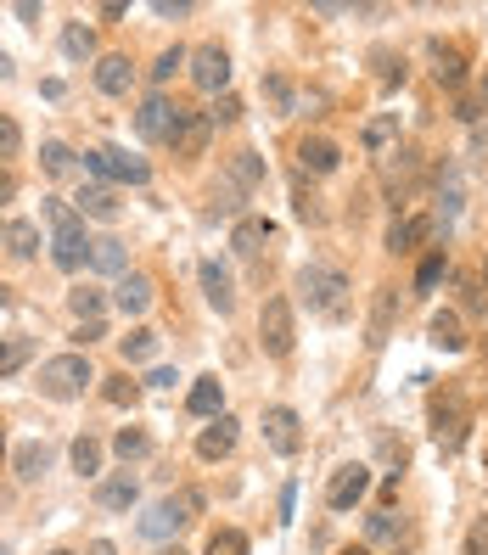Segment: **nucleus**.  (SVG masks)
<instances>
[{
    "label": "nucleus",
    "mask_w": 488,
    "mask_h": 555,
    "mask_svg": "<svg viewBox=\"0 0 488 555\" xmlns=\"http://www.w3.org/2000/svg\"><path fill=\"white\" fill-rule=\"evenodd\" d=\"M45 219H51V258L62 270L90 264V236H85V214L62 197H45Z\"/></svg>",
    "instance_id": "nucleus-1"
},
{
    "label": "nucleus",
    "mask_w": 488,
    "mask_h": 555,
    "mask_svg": "<svg viewBox=\"0 0 488 555\" xmlns=\"http://www.w3.org/2000/svg\"><path fill=\"white\" fill-rule=\"evenodd\" d=\"M90 382H96V370H90L85 354H57V359H45L40 365V393L45 399H57V404L79 399Z\"/></svg>",
    "instance_id": "nucleus-2"
},
{
    "label": "nucleus",
    "mask_w": 488,
    "mask_h": 555,
    "mask_svg": "<svg viewBox=\"0 0 488 555\" xmlns=\"http://www.w3.org/2000/svg\"><path fill=\"white\" fill-rule=\"evenodd\" d=\"M197 511H202V494H197V488H180V494L158 499V505L141 516V539H152V544L174 539V533H180V527H186Z\"/></svg>",
    "instance_id": "nucleus-3"
},
{
    "label": "nucleus",
    "mask_w": 488,
    "mask_h": 555,
    "mask_svg": "<svg viewBox=\"0 0 488 555\" xmlns=\"http://www.w3.org/2000/svg\"><path fill=\"white\" fill-rule=\"evenodd\" d=\"M298 292H303V303H309V309L343 314V303H348V275L337 270V264H303V270H298Z\"/></svg>",
    "instance_id": "nucleus-4"
},
{
    "label": "nucleus",
    "mask_w": 488,
    "mask_h": 555,
    "mask_svg": "<svg viewBox=\"0 0 488 555\" xmlns=\"http://www.w3.org/2000/svg\"><path fill=\"white\" fill-rule=\"evenodd\" d=\"M259 342H264V354L270 359H287L292 354V342H298V331H292V303L287 298H270L259 314Z\"/></svg>",
    "instance_id": "nucleus-5"
},
{
    "label": "nucleus",
    "mask_w": 488,
    "mask_h": 555,
    "mask_svg": "<svg viewBox=\"0 0 488 555\" xmlns=\"http://www.w3.org/2000/svg\"><path fill=\"white\" fill-rule=\"evenodd\" d=\"M85 174H96L101 185L107 180H130V185H146V163L141 157H130V152H113V146H96V152H85Z\"/></svg>",
    "instance_id": "nucleus-6"
},
{
    "label": "nucleus",
    "mask_w": 488,
    "mask_h": 555,
    "mask_svg": "<svg viewBox=\"0 0 488 555\" xmlns=\"http://www.w3.org/2000/svg\"><path fill=\"white\" fill-rule=\"evenodd\" d=\"M180 118H186V113H180L169 96H146L141 113H135V135H141V141H174Z\"/></svg>",
    "instance_id": "nucleus-7"
},
{
    "label": "nucleus",
    "mask_w": 488,
    "mask_h": 555,
    "mask_svg": "<svg viewBox=\"0 0 488 555\" xmlns=\"http://www.w3.org/2000/svg\"><path fill=\"white\" fill-rule=\"evenodd\" d=\"M264 443H270L275 455H298V449H303V421H298V410H287V404L264 410Z\"/></svg>",
    "instance_id": "nucleus-8"
},
{
    "label": "nucleus",
    "mask_w": 488,
    "mask_h": 555,
    "mask_svg": "<svg viewBox=\"0 0 488 555\" xmlns=\"http://www.w3.org/2000/svg\"><path fill=\"white\" fill-rule=\"evenodd\" d=\"M191 85L208 90V96H219V90L230 85V57L219 45H197V51H191Z\"/></svg>",
    "instance_id": "nucleus-9"
},
{
    "label": "nucleus",
    "mask_w": 488,
    "mask_h": 555,
    "mask_svg": "<svg viewBox=\"0 0 488 555\" xmlns=\"http://www.w3.org/2000/svg\"><path fill=\"white\" fill-rule=\"evenodd\" d=\"M365 488H371V471L365 466H337L326 483V505L331 511H354L359 499H365Z\"/></svg>",
    "instance_id": "nucleus-10"
},
{
    "label": "nucleus",
    "mask_w": 488,
    "mask_h": 555,
    "mask_svg": "<svg viewBox=\"0 0 488 555\" xmlns=\"http://www.w3.org/2000/svg\"><path fill=\"white\" fill-rule=\"evenodd\" d=\"M236 438H242V427H236L230 415H214V421L202 427V438H197V455L202 460H225L230 449H236Z\"/></svg>",
    "instance_id": "nucleus-11"
},
{
    "label": "nucleus",
    "mask_w": 488,
    "mask_h": 555,
    "mask_svg": "<svg viewBox=\"0 0 488 555\" xmlns=\"http://www.w3.org/2000/svg\"><path fill=\"white\" fill-rule=\"evenodd\" d=\"M298 163H303V174H337L343 152H337V141H326V135H309V141H298Z\"/></svg>",
    "instance_id": "nucleus-12"
},
{
    "label": "nucleus",
    "mask_w": 488,
    "mask_h": 555,
    "mask_svg": "<svg viewBox=\"0 0 488 555\" xmlns=\"http://www.w3.org/2000/svg\"><path fill=\"white\" fill-rule=\"evenodd\" d=\"M135 85V62L130 57H101L96 62V90L101 96H130Z\"/></svg>",
    "instance_id": "nucleus-13"
},
{
    "label": "nucleus",
    "mask_w": 488,
    "mask_h": 555,
    "mask_svg": "<svg viewBox=\"0 0 488 555\" xmlns=\"http://www.w3.org/2000/svg\"><path fill=\"white\" fill-rule=\"evenodd\" d=\"M113 303L124 314H146L152 309V275H118V286H113Z\"/></svg>",
    "instance_id": "nucleus-14"
},
{
    "label": "nucleus",
    "mask_w": 488,
    "mask_h": 555,
    "mask_svg": "<svg viewBox=\"0 0 488 555\" xmlns=\"http://www.w3.org/2000/svg\"><path fill=\"white\" fill-rule=\"evenodd\" d=\"M135 499H141V483H135L130 471H118V477H107V483L96 488L101 511H135Z\"/></svg>",
    "instance_id": "nucleus-15"
},
{
    "label": "nucleus",
    "mask_w": 488,
    "mask_h": 555,
    "mask_svg": "<svg viewBox=\"0 0 488 555\" xmlns=\"http://www.w3.org/2000/svg\"><path fill=\"white\" fill-rule=\"evenodd\" d=\"M90 270H101V275H130V247L118 242V236H96V242H90Z\"/></svg>",
    "instance_id": "nucleus-16"
},
{
    "label": "nucleus",
    "mask_w": 488,
    "mask_h": 555,
    "mask_svg": "<svg viewBox=\"0 0 488 555\" xmlns=\"http://www.w3.org/2000/svg\"><path fill=\"white\" fill-rule=\"evenodd\" d=\"M432 432H438L444 449H460V438H466V410H460V399H449V404L432 410Z\"/></svg>",
    "instance_id": "nucleus-17"
},
{
    "label": "nucleus",
    "mask_w": 488,
    "mask_h": 555,
    "mask_svg": "<svg viewBox=\"0 0 488 555\" xmlns=\"http://www.w3.org/2000/svg\"><path fill=\"white\" fill-rule=\"evenodd\" d=\"M79 214L85 219H118V191L113 185H101V180H90L85 191H79Z\"/></svg>",
    "instance_id": "nucleus-18"
},
{
    "label": "nucleus",
    "mask_w": 488,
    "mask_h": 555,
    "mask_svg": "<svg viewBox=\"0 0 488 555\" xmlns=\"http://www.w3.org/2000/svg\"><path fill=\"white\" fill-rule=\"evenodd\" d=\"M208 129H214V124H208V113H186V118H180V129H174V152L197 157L202 146H208Z\"/></svg>",
    "instance_id": "nucleus-19"
},
{
    "label": "nucleus",
    "mask_w": 488,
    "mask_h": 555,
    "mask_svg": "<svg viewBox=\"0 0 488 555\" xmlns=\"http://www.w3.org/2000/svg\"><path fill=\"white\" fill-rule=\"evenodd\" d=\"M270 236H275L270 219H236V230H230V247H236L242 258H253L264 242H270Z\"/></svg>",
    "instance_id": "nucleus-20"
},
{
    "label": "nucleus",
    "mask_w": 488,
    "mask_h": 555,
    "mask_svg": "<svg viewBox=\"0 0 488 555\" xmlns=\"http://www.w3.org/2000/svg\"><path fill=\"white\" fill-rule=\"evenodd\" d=\"M427 51H432V73H438V85L455 90L460 79H466V62H460V51H455V45H444V40H432Z\"/></svg>",
    "instance_id": "nucleus-21"
},
{
    "label": "nucleus",
    "mask_w": 488,
    "mask_h": 555,
    "mask_svg": "<svg viewBox=\"0 0 488 555\" xmlns=\"http://www.w3.org/2000/svg\"><path fill=\"white\" fill-rule=\"evenodd\" d=\"M202 292H208V303H214L219 314H230V309H236V286H230V275L219 270L214 258L202 264Z\"/></svg>",
    "instance_id": "nucleus-22"
},
{
    "label": "nucleus",
    "mask_w": 488,
    "mask_h": 555,
    "mask_svg": "<svg viewBox=\"0 0 488 555\" xmlns=\"http://www.w3.org/2000/svg\"><path fill=\"white\" fill-rule=\"evenodd\" d=\"M0 242H6V253H12V258H23V264H29V258L40 253V230H34L29 219H12V225L0 230Z\"/></svg>",
    "instance_id": "nucleus-23"
},
{
    "label": "nucleus",
    "mask_w": 488,
    "mask_h": 555,
    "mask_svg": "<svg viewBox=\"0 0 488 555\" xmlns=\"http://www.w3.org/2000/svg\"><path fill=\"white\" fill-rule=\"evenodd\" d=\"M191 415H208V421L225 415V382H219V376H202V382L191 387Z\"/></svg>",
    "instance_id": "nucleus-24"
},
{
    "label": "nucleus",
    "mask_w": 488,
    "mask_h": 555,
    "mask_svg": "<svg viewBox=\"0 0 488 555\" xmlns=\"http://www.w3.org/2000/svg\"><path fill=\"white\" fill-rule=\"evenodd\" d=\"M432 230H438L432 219H399V225L388 230V253H410V247H416L421 236H432Z\"/></svg>",
    "instance_id": "nucleus-25"
},
{
    "label": "nucleus",
    "mask_w": 488,
    "mask_h": 555,
    "mask_svg": "<svg viewBox=\"0 0 488 555\" xmlns=\"http://www.w3.org/2000/svg\"><path fill=\"white\" fill-rule=\"evenodd\" d=\"M432 342H438V348H444V354H460V348H466V337H460V314H432Z\"/></svg>",
    "instance_id": "nucleus-26"
},
{
    "label": "nucleus",
    "mask_w": 488,
    "mask_h": 555,
    "mask_svg": "<svg viewBox=\"0 0 488 555\" xmlns=\"http://www.w3.org/2000/svg\"><path fill=\"white\" fill-rule=\"evenodd\" d=\"M45 466H51V449H45V443H23V449H17V477H23V483H40Z\"/></svg>",
    "instance_id": "nucleus-27"
},
{
    "label": "nucleus",
    "mask_w": 488,
    "mask_h": 555,
    "mask_svg": "<svg viewBox=\"0 0 488 555\" xmlns=\"http://www.w3.org/2000/svg\"><path fill=\"white\" fill-rule=\"evenodd\" d=\"M118 348H124V359H130V365H146V359L158 354V331L135 326L130 337H118Z\"/></svg>",
    "instance_id": "nucleus-28"
},
{
    "label": "nucleus",
    "mask_w": 488,
    "mask_h": 555,
    "mask_svg": "<svg viewBox=\"0 0 488 555\" xmlns=\"http://www.w3.org/2000/svg\"><path fill=\"white\" fill-rule=\"evenodd\" d=\"M393 141H399V113H376L371 124H365V146L382 152V146H393Z\"/></svg>",
    "instance_id": "nucleus-29"
},
{
    "label": "nucleus",
    "mask_w": 488,
    "mask_h": 555,
    "mask_svg": "<svg viewBox=\"0 0 488 555\" xmlns=\"http://www.w3.org/2000/svg\"><path fill=\"white\" fill-rule=\"evenodd\" d=\"M113 455H118V460H146V455H152V438H146L141 427H124V432L113 438Z\"/></svg>",
    "instance_id": "nucleus-30"
},
{
    "label": "nucleus",
    "mask_w": 488,
    "mask_h": 555,
    "mask_svg": "<svg viewBox=\"0 0 488 555\" xmlns=\"http://www.w3.org/2000/svg\"><path fill=\"white\" fill-rule=\"evenodd\" d=\"M62 51H68L73 62H85V57H96V34L85 29V23H68L62 29Z\"/></svg>",
    "instance_id": "nucleus-31"
},
{
    "label": "nucleus",
    "mask_w": 488,
    "mask_h": 555,
    "mask_svg": "<svg viewBox=\"0 0 488 555\" xmlns=\"http://www.w3.org/2000/svg\"><path fill=\"white\" fill-rule=\"evenodd\" d=\"M388 320H393V286H382V292H376V314H371V348H382V342H388Z\"/></svg>",
    "instance_id": "nucleus-32"
},
{
    "label": "nucleus",
    "mask_w": 488,
    "mask_h": 555,
    "mask_svg": "<svg viewBox=\"0 0 488 555\" xmlns=\"http://www.w3.org/2000/svg\"><path fill=\"white\" fill-rule=\"evenodd\" d=\"M68 455H73V471H79V477H96L101 471V443L96 438H73Z\"/></svg>",
    "instance_id": "nucleus-33"
},
{
    "label": "nucleus",
    "mask_w": 488,
    "mask_h": 555,
    "mask_svg": "<svg viewBox=\"0 0 488 555\" xmlns=\"http://www.w3.org/2000/svg\"><path fill=\"white\" fill-rule=\"evenodd\" d=\"M29 354H34V342H29V337H6V342H0V376L23 370V365H29Z\"/></svg>",
    "instance_id": "nucleus-34"
},
{
    "label": "nucleus",
    "mask_w": 488,
    "mask_h": 555,
    "mask_svg": "<svg viewBox=\"0 0 488 555\" xmlns=\"http://www.w3.org/2000/svg\"><path fill=\"white\" fill-rule=\"evenodd\" d=\"M230 180H236V185H259L264 180V157L259 152H236V157H230Z\"/></svg>",
    "instance_id": "nucleus-35"
},
{
    "label": "nucleus",
    "mask_w": 488,
    "mask_h": 555,
    "mask_svg": "<svg viewBox=\"0 0 488 555\" xmlns=\"http://www.w3.org/2000/svg\"><path fill=\"white\" fill-rule=\"evenodd\" d=\"M365 533H371L376 544H393V539H399V533H404V522L388 511V505H382V511H376V516H365Z\"/></svg>",
    "instance_id": "nucleus-36"
},
{
    "label": "nucleus",
    "mask_w": 488,
    "mask_h": 555,
    "mask_svg": "<svg viewBox=\"0 0 488 555\" xmlns=\"http://www.w3.org/2000/svg\"><path fill=\"white\" fill-rule=\"evenodd\" d=\"M202 555H247V533H236V527H219Z\"/></svg>",
    "instance_id": "nucleus-37"
},
{
    "label": "nucleus",
    "mask_w": 488,
    "mask_h": 555,
    "mask_svg": "<svg viewBox=\"0 0 488 555\" xmlns=\"http://www.w3.org/2000/svg\"><path fill=\"white\" fill-rule=\"evenodd\" d=\"M68 309L79 314V320H101V292H90V286H73V292H68Z\"/></svg>",
    "instance_id": "nucleus-38"
},
{
    "label": "nucleus",
    "mask_w": 488,
    "mask_h": 555,
    "mask_svg": "<svg viewBox=\"0 0 488 555\" xmlns=\"http://www.w3.org/2000/svg\"><path fill=\"white\" fill-rule=\"evenodd\" d=\"M186 51H180V45H169V51H163V57L158 62H152V79H158V85H169V79H174V73H180V68H186Z\"/></svg>",
    "instance_id": "nucleus-39"
},
{
    "label": "nucleus",
    "mask_w": 488,
    "mask_h": 555,
    "mask_svg": "<svg viewBox=\"0 0 488 555\" xmlns=\"http://www.w3.org/2000/svg\"><path fill=\"white\" fill-rule=\"evenodd\" d=\"M40 163H45V174H68L73 169V152L62 141H45L40 146Z\"/></svg>",
    "instance_id": "nucleus-40"
},
{
    "label": "nucleus",
    "mask_w": 488,
    "mask_h": 555,
    "mask_svg": "<svg viewBox=\"0 0 488 555\" xmlns=\"http://www.w3.org/2000/svg\"><path fill=\"white\" fill-rule=\"evenodd\" d=\"M444 275H449V258H444V253H432L427 264L416 270V292H432V286L444 281Z\"/></svg>",
    "instance_id": "nucleus-41"
},
{
    "label": "nucleus",
    "mask_w": 488,
    "mask_h": 555,
    "mask_svg": "<svg viewBox=\"0 0 488 555\" xmlns=\"http://www.w3.org/2000/svg\"><path fill=\"white\" fill-rule=\"evenodd\" d=\"M23 152V129H17V118L0 113V157H17Z\"/></svg>",
    "instance_id": "nucleus-42"
},
{
    "label": "nucleus",
    "mask_w": 488,
    "mask_h": 555,
    "mask_svg": "<svg viewBox=\"0 0 488 555\" xmlns=\"http://www.w3.org/2000/svg\"><path fill=\"white\" fill-rule=\"evenodd\" d=\"M141 399V387L130 382V376H113V382H107V404H118V410H124V404H135Z\"/></svg>",
    "instance_id": "nucleus-43"
},
{
    "label": "nucleus",
    "mask_w": 488,
    "mask_h": 555,
    "mask_svg": "<svg viewBox=\"0 0 488 555\" xmlns=\"http://www.w3.org/2000/svg\"><path fill=\"white\" fill-rule=\"evenodd\" d=\"M236 118H242V101H236V96H219V107L208 113V124H236Z\"/></svg>",
    "instance_id": "nucleus-44"
},
{
    "label": "nucleus",
    "mask_w": 488,
    "mask_h": 555,
    "mask_svg": "<svg viewBox=\"0 0 488 555\" xmlns=\"http://www.w3.org/2000/svg\"><path fill=\"white\" fill-rule=\"evenodd\" d=\"M466 555H488V516L472 522V533H466Z\"/></svg>",
    "instance_id": "nucleus-45"
},
{
    "label": "nucleus",
    "mask_w": 488,
    "mask_h": 555,
    "mask_svg": "<svg viewBox=\"0 0 488 555\" xmlns=\"http://www.w3.org/2000/svg\"><path fill=\"white\" fill-rule=\"evenodd\" d=\"M214 208H219V214H242V197H236V185H214Z\"/></svg>",
    "instance_id": "nucleus-46"
},
{
    "label": "nucleus",
    "mask_w": 488,
    "mask_h": 555,
    "mask_svg": "<svg viewBox=\"0 0 488 555\" xmlns=\"http://www.w3.org/2000/svg\"><path fill=\"white\" fill-rule=\"evenodd\" d=\"M264 90H270V101L281 107V113H292V90H287V79H264Z\"/></svg>",
    "instance_id": "nucleus-47"
},
{
    "label": "nucleus",
    "mask_w": 488,
    "mask_h": 555,
    "mask_svg": "<svg viewBox=\"0 0 488 555\" xmlns=\"http://www.w3.org/2000/svg\"><path fill=\"white\" fill-rule=\"evenodd\" d=\"M152 12H158V17H186L191 0H152Z\"/></svg>",
    "instance_id": "nucleus-48"
},
{
    "label": "nucleus",
    "mask_w": 488,
    "mask_h": 555,
    "mask_svg": "<svg viewBox=\"0 0 488 555\" xmlns=\"http://www.w3.org/2000/svg\"><path fill=\"white\" fill-rule=\"evenodd\" d=\"M96 337H107V326L101 320H79V342H96Z\"/></svg>",
    "instance_id": "nucleus-49"
},
{
    "label": "nucleus",
    "mask_w": 488,
    "mask_h": 555,
    "mask_svg": "<svg viewBox=\"0 0 488 555\" xmlns=\"http://www.w3.org/2000/svg\"><path fill=\"white\" fill-rule=\"evenodd\" d=\"M174 382H180L174 370H152V376H146V387H174Z\"/></svg>",
    "instance_id": "nucleus-50"
},
{
    "label": "nucleus",
    "mask_w": 488,
    "mask_h": 555,
    "mask_svg": "<svg viewBox=\"0 0 488 555\" xmlns=\"http://www.w3.org/2000/svg\"><path fill=\"white\" fill-rule=\"evenodd\" d=\"M17 197V180H12V174H0V202H12Z\"/></svg>",
    "instance_id": "nucleus-51"
},
{
    "label": "nucleus",
    "mask_w": 488,
    "mask_h": 555,
    "mask_svg": "<svg viewBox=\"0 0 488 555\" xmlns=\"http://www.w3.org/2000/svg\"><path fill=\"white\" fill-rule=\"evenodd\" d=\"M90 555H118V550H113L107 539H96V544H90Z\"/></svg>",
    "instance_id": "nucleus-52"
},
{
    "label": "nucleus",
    "mask_w": 488,
    "mask_h": 555,
    "mask_svg": "<svg viewBox=\"0 0 488 555\" xmlns=\"http://www.w3.org/2000/svg\"><path fill=\"white\" fill-rule=\"evenodd\" d=\"M0 79H12V57L6 51H0Z\"/></svg>",
    "instance_id": "nucleus-53"
},
{
    "label": "nucleus",
    "mask_w": 488,
    "mask_h": 555,
    "mask_svg": "<svg viewBox=\"0 0 488 555\" xmlns=\"http://www.w3.org/2000/svg\"><path fill=\"white\" fill-rule=\"evenodd\" d=\"M0 460H6V438H0Z\"/></svg>",
    "instance_id": "nucleus-54"
},
{
    "label": "nucleus",
    "mask_w": 488,
    "mask_h": 555,
    "mask_svg": "<svg viewBox=\"0 0 488 555\" xmlns=\"http://www.w3.org/2000/svg\"><path fill=\"white\" fill-rule=\"evenodd\" d=\"M51 555H73V550H51Z\"/></svg>",
    "instance_id": "nucleus-55"
},
{
    "label": "nucleus",
    "mask_w": 488,
    "mask_h": 555,
    "mask_svg": "<svg viewBox=\"0 0 488 555\" xmlns=\"http://www.w3.org/2000/svg\"><path fill=\"white\" fill-rule=\"evenodd\" d=\"M343 555H365V550H343Z\"/></svg>",
    "instance_id": "nucleus-56"
},
{
    "label": "nucleus",
    "mask_w": 488,
    "mask_h": 555,
    "mask_svg": "<svg viewBox=\"0 0 488 555\" xmlns=\"http://www.w3.org/2000/svg\"><path fill=\"white\" fill-rule=\"evenodd\" d=\"M483 101H488V79H483Z\"/></svg>",
    "instance_id": "nucleus-57"
},
{
    "label": "nucleus",
    "mask_w": 488,
    "mask_h": 555,
    "mask_svg": "<svg viewBox=\"0 0 488 555\" xmlns=\"http://www.w3.org/2000/svg\"><path fill=\"white\" fill-rule=\"evenodd\" d=\"M0 555H12V550H6V544H0Z\"/></svg>",
    "instance_id": "nucleus-58"
},
{
    "label": "nucleus",
    "mask_w": 488,
    "mask_h": 555,
    "mask_svg": "<svg viewBox=\"0 0 488 555\" xmlns=\"http://www.w3.org/2000/svg\"><path fill=\"white\" fill-rule=\"evenodd\" d=\"M483 281H488V264H483Z\"/></svg>",
    "instance_id": "nucleus-59"
},
{
    "label": "nucleus",
    "mask_w": 488,
    "mask_h": 555,
    "mask_svg": "<svg viewBox=\"0 0 488 555\" xmlns=\"http://www.w3.org/2000/svg\"><path fill=\"white\" fill-rule=\"evenodd\" d=\"M0 230H6V225H0Z\"/></svg>",
    "instance_id": "nucleus-60"
}]
</instances>
